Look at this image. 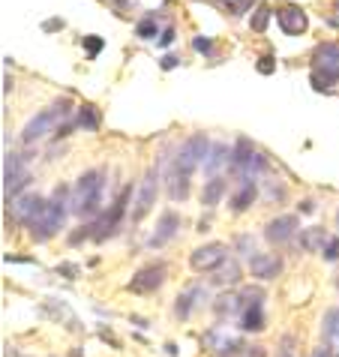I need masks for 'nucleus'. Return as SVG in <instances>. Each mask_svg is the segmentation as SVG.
Masks as SVG:
<instances>
[{
  "label": "nucleus",
  "instance_id": "obj_34",
  "mask_svg": "<svg viewBox=\"0 0 339 357\" xmlns=\"http://www.w3.org/2000/svg\"><path fill=\"white\" fill-rule=\"evenodd\" d=\"M309 357H336L331 349H327V345H318V349H312L309 351Z\"/></svg>",
  "mask_w": 339,
  "mask_h": 357
},
{
  "label": "nucleus",
  "instance_id": "obj_19",
  "mask_svg": "<svg viewBox=\"0 0 339 357\" xmlns=\"http://www.w3.org/2000/svg\"><path fill=\"white\" fill-rule=\"evenodd\" d=\"M255 192H258L255 181H241V183H237V190L232 192V211H234V213L249 211V207H253V202H255Z\"/></svg>",
  "mask_w": 339,
  "mask_h": 357
},
{
  "label": "nucleus",
  "instance_id": "obj_25",
  "mask_svg": "<svg viewBox=\"0 0 339 357\" xmlns=\"http://www.w3.org/2000/svg\"><path fill=\"white\" fill-rule=\"evenodd\" d=\"M78 126H82V130H96V126H99V117L93 112V105H82V108H78Z\"/></svg>",
  "mask_w": 339,
  "mask_h": 357
},
{
  "label": "nucleus",
  "instance_id": "obj_15",
  "mask_svg": "<svg viewBox=\"0 0 339 357\" xmlns=\"http://www.w3.org/2000/svg\"><path fill=\"white\" fill-rule=\"evenodd\" d=\"M249 273H253L255 280H276V276L282 273V259H279L276 252H262V255H255V259H249Z\"/></svg>",
  "mask_w": 339,
  "mask_h": 357
},
{
  "label": "nucleus",
  "instance_id": "obj_24",
  "mask_svg": "<svg viewBox=\"0 0 339 357\" xmlns=\"http://www.w3.org/2000/svg\"><path fill=\"white\" fill-rule=\"evenodd\" d=\"M159 33V22H156V15H144L142 22L135 24V36L138 39H153Z\"/></svg>",
  "mask_w": 339,
  "mask_h": 357
},
{
  "label": "nucleus",
  "instance_id": "obj_13",
  "mask_svg": "<svg viewBox=\"0 0 339 357\" xmlns=\"http://www.w3.org/2000/svg\"><path fill=\"white\" fill-rule=\"evenodd\" d=\"M43 204H45V198L43 195H36V192H27V195H22V198H13V216L22 225H27L31 228L33 225V220L39 213H43Z\"/></svg>",
  "mask_w": 339,
  "mask_h": 357
},
{
  "label": "nucleus",
  "instance_id": "obj_42",
  "mask_svg": "<svg viewBox=\"0 0 339 357\" xmlns=\"http://www.w3.org/2000/svg\"><path fill=\"white\" fill-rule=\"evenodd\" d=\"M336 225H339V213H336Z\"/></svg>",
  "mask_w": 339,
  "mask_h": 357
},
{
  "label": "nucleus",
  "instance_id": "obj_6",
  "mask_svg": "<svg viewBox=\"0 0 339 357\" xmlns=\"http://www.w3.org/2000/svg\"><path fill=\"white\" fill-rule=\"evenodd\" d=\"M339 82V43H324L315 48V87H327Z\"/></svg>",
  "mask_w": 339,
  "mask_h": 357
},
{
  "label": "nucleus",
  "instance_id": "obj_20",
  "mask_svg": "<svg viewBox=\"0 0 339 357\" xmlns=\"http://www.w3.org/2000/svg\"><path fill=\"white\" fill-rule=\"evenodd\" d=\"M327 241H331V234H327L324 228H318V225L303 228V231H301V246L306 252H324Z\"/></svg>",
  "mask_w": 339,
  "mask_h": 357
},
{
  "label": "nucleus",
  "instance_id": "obj_43",
  "mask_svg": "<svg viewBox=\"0 0 339 357\" xmlns=\"http://www.w3.org/2000/svg\"><path fill=\"white\" fill-rule=\"evenodd\" d=\"M336 285H339V282H336Z\"/></svg>",
  "mask_w": 339,
  "mask_h": 357
},
{
  "label": "nucleus",
  "instance_id": "obj_3",
  "mask_svg": "<svg viewBox=\"0 0 339 357\" xmlns=\"http://www.w3.org/2000/svg\"><path fill=\"white\" fill-rule=\"evenodd\" d=\"M69 211H73V207H69L66 190H54V195L43 204V213H39L36 220H33V225H31V237H33L36 243L52 241V237L63 228L66 213H69Z\"/></svg>",
  "mask_w": 339,
  "mask_h": 357
},
{
  "label": "nucleus",
  "instance_id": "obj_11",
  "mask_svg": "<svg viewBox=\"0 0 339 357\" xmlns=\"http://www.w3.org/2000/svg\"><path fill=\"white\" fill-rule=\"evenodd\" d=\"M165 273H168V267L163 261H156V264H147L142 267L133 280H129V291H135V294H153L159 285L165 282Z\"/></svg>",
  "mask_w": 339,
  "mask_h": 357
},
{
  "label": "nucleus",
  "instance_id": "obj_7",
  "mask_svg": "<svg viewBox=\"0 0 339 357\" xmlns=\"http://www.w3.org/2000/svg\"><path fill=\"white\" fill-rule=\"evenodd\" d=\"M63 114H66V105H52V108H45V112H39L36 117H31L24 126V132H22V142L24 144H33V142H43L45 135H52L54 132V126L63 121Z\"/></svg>",
  "mask_w": 339,
  "mask_h": 357
},
{
  "label": "nucleus",
  "instance_id": "obj_41",
  "mask_svg": "<svg viewBox=\"0 0 339 357\" xmlns=\"http://www.w3.org/2000/svg\"><path fill=\"white\" fill-rule=\"evenodd\" d=\"M336 22H339V3H336Z\"/></svg>",
  "mask_w": 339,
  "mask_h": 357
},
{
  "label": "nucleus",
  "instance_id": "obj_23",
  "mask_svg": "<svg viewBox=\"0 0 339 357\" xmlns=\"http://www.w3.org/2000/svg\"><path fill=\"white\" fill-rule=\"evenodd\" d=\"M216 273H219V276H216V282H219V285H237V282H241V276H243L241 264H237V261L232 259V255H228V261H225L223 267H219Z\"/></svg>",
  "mask_w": 339,
  "mask_h": 357
},
{
  "label": "nucleus",
  "instance_id": "obj_16",
  "mask_svg": "<svg viewBox=\"0 0 339 357\" xmlns=\"http://www.w3.org/2000/svg\"><path fill=\"white\" fill-rule=\"evenodd\" d=\"M232 153L234 147L228 144H211V153H207V162H204L207 177H223L225 168H232Z\"/></svg>",
  "mask_w": 339,
  "mask_h": 357
},
{
  "label": "nucleus",
  "instance_id": "obj_22",
  "mask_svg": "<svg viewBox=\"0 0 339 357\" xmlns=\"http://www.w3.org/2000/svg\"><path fill=\"white\" fill-rule=\"evenodd\" d=\"M223 195H225V177H211V181L204 183V190H202V204L204 207H216Z\"/></svg>",
  "mask_w": 339,
  "mask_h": 357
},
{
  "label": "nucleus",
  "instance_id": "obj_4",
  "mask_svg": "<svg viewBox=\"0 0 339 357\" xmlns=\"http://www.w3.org/2000/svg\"><path fill=\"white\" fill-rule=\"evenodd\" d=\"M264 168H267V156L258 153L253 142L237 138L234 153H232V172L237 174V181H255V174L264 172Z\"/></svg>",
  "mask_w": 339,
  "mask_h": 357
},
{
  "label": "nucleus",
  "instance_id": "obj_26",
  "mask_svg": "<svg viewBox=\"0 0 339 357\" xmlns=\"http://www.w3.org/2000/svg\"><path fill=\"white\" fill-rule=\"evenodd\" d=\"M271 9H267V6H258V13L253 15V31L255 33H264L267 31V22H271Z\"/></svg>",
  "mask_w": 339,
  "mask_h": 357
},
{
  "label": "nucleus",
  "instance_id": "obj_1",
  "mask_svg": "<svg viewBox=\"0 0 339 357\" xmlns=\"http://www.w3.org/2000/svg\"><path fill=\"white\" fill-rule=\"evenodd\" d=\"M207 153H211V138L204 132L189 135L177 147L172 160V172H168V195H172V202H186L189 198V177L195 174L198 165L207 162Z\"/></svg>",
  "mask_w": 339,
  "mask_h": 357
},
{
  "label": "nucleus",
  "instance_id": "obj_2",
  "mask_svg": "<svg viewBox=\"0 0 339 357\" xmlns=\"http://www.w3.org/2000/svg\"><path fill=\"white\" fill-rule=\"evenodd\" d=\"M103 192H105V172H99V168L84 172L75 181L73 195H69V207H73V213L82 216V220L96 216L99 207H103Z\"/></svg>",
  "mask_w": 339,
  "mask_h": 357
},
{
  "label": "nucleus",
  "instance_id": "obj_21",
  "mask_svg": "<svg viewBox=\"0 0 339 357\" xmlns=\"http://www.w3.org/2000/svg\"><path fill=\"white\" fill-rule=\"evenodd\" d=\"M198 297H204V289L202 285H193V289H186L181 297H177V303H174V315L177 319H189V312L195 310V303H198Z\"/></svg>",
  "mask_w": 339,
  "mask_h": 357
},
{
  "label": "nucleus",
  "instance_id": "obj_14",
  "mask_svg": "<svg viewBox=\"0 0 339 357\" xmlns=\"http://www.w3.org/2000/svg\"><path fill=\"white\" fill-rule=\"evenodd\" d=\"M294 234H297V216H292V213L276 216V220H271V222L264 225V237H267V241H271L273 246L288 243Z\"/></svg>",
  "mask_w": 339,
  "mask_h": 357
},
{
  "label": "nucleus",
  "instance_id": "obj_8",
  "mask_svg": "<svg viewBox=\"0 0 339 357\" xmlns=\"http://www.w3.org/2000/svg\"><path fill=\"white\" fill-rule=\"evenodd\" d=\"M31 183V172H27V160L22 153H6V162H3V195H6V204L18 198V192L27 190Z\"/></svg>",
  "mask_w": 339,
  "mask_h": 357
},
{
  "label": "nucleus",
  "instance_id": "obj_31",
  "mask_svg": "<svg viewBox=\"0 0 339 357\" xmlns=\"http://www.w3.org/2000/svg\"><path fill=\"white\" fill-rule=\"evenodd\" d=\"M193 48H195V52H202V54H211V39H207V36H195L193 39Z\"/></svg>",
  "mask_w": 339,
  "mask_h": 357
},
{
  "label": "nucleus",
  "instance_id": "obj_38",
  "mask_svg": "<svg viewBox=\"0 0 339 357\" xmlns=\"http://www.w3.org/2000/svg\"><path fill=\"white\" fill-rule=\"evenodd\" d=\"M312 211H315V202H309V198L301 202V213H312Z\"/></svg>",
  "mask_w": 339,
  "mask_h": 357
},
{
  "label": "nucleus",
  "instance_id": "obj_37",
  "mask_svg": "<svg viewBox=\"0 0 339 357\" xmlns=\"http://www.w3.org/2000/svg\"><path fill=\"white\" fill-rule=\"evenodd\" d=\"M177 63H181V57H174V54H168V57H163V69H174Z\"/></svg>",
  "mask_w": 339,
  "mask_h": 357
},
{
  "label": "nucleus",
  "instance_id": "obj_33",
  "mask_svg": "<svg viewBox=\"0 0 339 357\" xmlns=\"http://www.w3.org/2000/svg\"><path fill=\"white\" fill-rule=\"evenodd\" d=\"M273 69H276V63L271 61V57H262V63H258V73H262V75H271Z\"/></svg>",
  "mask_w": 339,
  "mask_h": 357
},
{
  "label": "nucleus",
  "instance_id": "obj_32",
  "mask_svg": "<svg viewBox=\"0 0 339 357\" xmlns=\"http://www.w3.org/2000/svg\"><path fill=\"white\" fill-rule=\"evenodd\" d=\"M234 357H264V349L262 345H249V349H241Z\"/></svg>",
  "mask_w": 339,
  "mask_h": 357
},
{
  "label": "nucleus",
  "instance_id": "obj_17",
  "mask_svg": "<svg viewBox=\"0 0 339 357\" xmlns=\"http://www.w3.org/2000/svg\"><path fill=\"white\" fill-rule=\"evenodd\" d=\"M177 228H181V216H177L174 211H165L163 216H159V225H156V231H153V237L147 243H151L153 250L156 246H165L177 234Z\"/></svg>",
  "mask_w": 339,
  "mask_h": 357
},
{
  "label": "nucleus",
  "instance_id": "obj_36",
  "mask_svg": "<svg viewBox=\"0 0 339 357\" xmlns=\"http://www.w3.org/2000/svg\"><path fill=\"white\" fill-rule=\"evenodd\" d=\"M43 27H45V31H61L63 22H61V18H48V22H45Z\"/></svg>",
  "mask_w": 339,
  "mask_h": 357
},
{
  "label": "nucleus",
  "instance_id": "obj_28",
  "mask_svg": "<svg viewBox=\"0 0 339 357\" xmlns=\"http://www.w3.org/2000/svg\"><path fill=\"white\" fill-rule=\"evenodd\" d=\"M322 255H324V261H339V237H331V241H327Z\"/></svg>",
  "mask_w": 339,
  "mask_h": 357
},
{
  "label": "nucleus",
  "instance_id": "obj_18",
  "mask_svg": "<svg viewBox=\"0 0 339 357\" xmlns=\"http://www.w3.org/2000/svg\"><path fill=\"white\" fill-rule=\"evenodd\" d=\"M322 340L339 357V306H331L322 319Z\"/></svg>",
  "mask_w": 339,
  "mask_h": 357
},
{
  "label": "nucleus",
  "instance_id": "obj_35",
  "mask_svg": "<svg viewBox=\"0 0 339 357\" xmlns=\"http://www.w3.org/2000/svg\"><path fill=\"white\" fill-rule=\"evenodd\" d=\"M172 43H174V27H168V31H165L163 36H159V45L165 48V45H172Z\"/></svg>",
  "mask_w": 339,
  "mask_h": 357
},
{
  "label": "nucleus",
  "instance_id": "obj_30",
  "mask_svg": "<svg viewBox=\"0 0 339 357\" xmlns=\"http://www.w3.org/2000/svg\"><path fill=\"white\" fill-rule=\"evenodd\" d=\"M84 45H87V54L96 57V54H99V48H103L105 43H103V39H99V36H87V39H84Z\"/></svg>",
  "mask_w": 339,
  "mask_h": 357
},
{
  "label": "nucleus",
  "instance_id": "obj_39",
  "mask_svg": "<svg viewBox=\"0 0 339 357\" xmlns=\"http://www.w3.org/2000/svg\"><path fill=\"white\" fill-rule=\"evenodd\" d=\"M282 345H285V349L279 351V357H292V349H288V345H292V340H282Z\"/></svg>",
  "mask_w": 339,
  "mask_h": 357
},
{
  "label": "nucleus",
  "instance_id": "obj_27",
  "mask_svg": "<svg viewBox=\"0 0 339 357\" xmlns=\"http://www.w3.org/2000/svg\"><path fill=\"white\" fill-rule=\"evenodd\" d=\"M223 6H225L232 15H246L249 6H253V0H223Z\"/></svg>",
  "mask_w": 339,
  "mask_h": 357
},
{
  "label": "nucleus",
  "instance_id": "obj_29",
  "mask_svg": "<svg viewBox=\"0 0 339 357\" xmlns=\"http://www.w3.org/2000/svg\"><path fill=\"white\" fill-rule=\"evenodd\" d=\"M237 246L243 250L246 259H255V243H253V237H246V234H237Z\"/></svg>",
  "mask_w": 339,
  "mask_h": 357
},
{
  "label": "nucleus",
  "instance_id": "obj_12",
  "mask_svg": "<svg viewBox=\"0 0 339 357\" xmlns=\"http://www.w3.org/2000/svg\"><path fill=\"white\" fill-rule=\"evenodd\" d=\"M276 22H279V27H282L285 36H301V33H306V27H309L306 13L301 6H292V3L276 9Z\"/></svg>",
  "mask_w": 339,
  "mask_h": 357
},
{
  "label": "nucleus",
  "instance_id": "obj_9",
  "mask_svg": "<svg viewBox=\"0 0 339 357\" xmlns=\"http://www.w3.org/2000/svg\"><path fill=\"white\" fill-rule=\"evenodd\" d=\"M225 261H228L225 243H204V246H198V250H193V255H189V267H193L195 273L219 271Z\"/></svg>",
  "mask_w": 339,
  "mask_h": 357
},
{
  "label": "nucleus",
  "instance_id": "obj_10",
  "mask_svg": "<svg viewBox=\"0 0 339 357\" xmlns=\"http://www.w3.org/2000/svg\"><path fill=\"white\" fill-rule=\"evenodd\" d=\"M156 192H159V174H156V168H151V172L144 174L142 190H138L135 202H133V222H142L144 216L151 213V207L156 202Z\"/></svg>",
  "mask_w": 339,
  "mask_h": 357
},
{
  "label": "nucleus",
  "instance_id": "obj_5",
  "mask_svg": "<svg viewBox=\"0 0 339 357\" xmlns=\"http://www.w3.org/2000/svg\"><path fill=\"white\" fill-rule=\"evenodd\" d=\"M129 198H133V186H123L121 195L114 198L112 204H108V211L99 216V220L91 225L93 228V241H105V237H112L117 231V225L123 222V213H126V204H129Z\"/></svg>",
  "mask_w": 339,
  "mask_h": 357
},
{
  "label": "nucleus",
  "instance_id": "obj_40",
  "mask_svg": "<svg viewBox=\"0 0 339 357\" xmlns=\"http://www.w3.org/2000/svg\"><path fill=\"white\" fill-rule=\"evenodd\" d=\"M57 271L66 273V276H73V273H75V267H73V264H61V267H57Z\"/></svg>",
  "mask_w": 339,
  "mask_h": 357
}]
</instances>
